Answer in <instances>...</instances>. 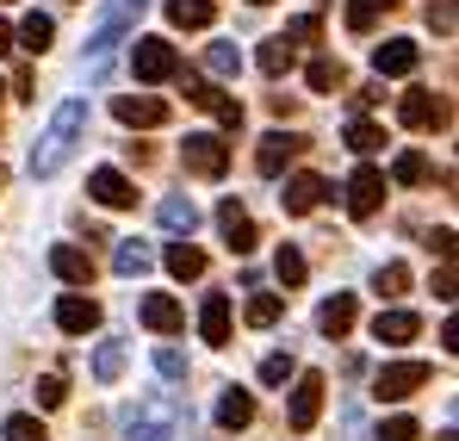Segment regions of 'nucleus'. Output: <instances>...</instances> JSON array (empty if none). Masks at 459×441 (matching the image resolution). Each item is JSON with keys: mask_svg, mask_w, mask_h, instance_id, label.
<instances>
[{"mask_svg": "<svg viewBox=\"0 0 459 441\" xmlns=\"http://www.w3.org/2000/svg\"><path fill=\"white\" fill-rule=\"evenodd\" d=\"M354 317H360L354 293H335V298H323V311H316V330H323L329 342H342V336L354 330Z\"/></svg>", "mask_w": 459, "mask_h": 441, "instance_id": "nucleus-18", "label": "nucleus"}, {"mask_svg": "<svg viewBox=\"0 0 459 441\" xmlns=\"http://www.w3.org/2000/svg\"><path fill=\"white\" fill-rule=\"evenodd\" d=\"M416 63H422V50H416L410 38H385L379 50H373V69H379V81H385V75H416Z\"/></svg>", "mask_w": 459, "mask_h": 441, "instance_id": "nucleus-19", "label": "nucleus"}, {"mask_svg": "<svg viewBox=\"0 0 459 441\" xmlns=\"http://www.w3.org/2000/svg\"><path fill=\"white\" fill-rule=\"evenodd\" d=\"M161 261H168L174 280H199V274H205V249H193V243H168Z\"/></svg>", "mask_w": 459, "mask_h": 441, "instance_id": "nucleus-27", "label": "nucleus"}, {"mask_svg": "<svg viewBox=\"0 0 459 441\" xmlns=\"http://www.w3.org/2000/svg\"><path fill=\"white\" fill-rule=\"evenodd\" d=\"M6 50H13V31H6V19H0V57H6Z\"/></svg>", "mask_w": 459, "mask_h": 441, "instance_id": "nucleus-49", "label": "nucleus"}, {"mask_svg": "<svg viewBox=\"0 0 459 441\" xmlns=\"http://www.w3.org/2000/svg\"><path fill=\"white\" fill-rule=\"evenodd\" d=\"M403 287H410V268H403V261H385L379 274H373V293L379 298H397Z\"/></svg>", "mask_w": 459, "mask_h": 441, "instance_id": "nucleus-36", "label": "nucleus"}, {"mask_svg": "<svg viewBox=\"0 0 459 441\" xmlns=\"http://www.w3.org/2000/svg\"><path fill=\"white\" fill-rule=\"evenodd\" d=\"M31 87H38V75H31V69H19V75H13V93H19V100H38Z\"/></svg>", "mask_w": 459, "mask_h": 441, "instance_id": "nucleus-47", "label": "nucleus"}, {"mask_svg": "<svg viewBox=\"0 0 459 441\" xmlns=\"http://www.w3.org/2000/svg\"><path fill=\"white\" fill-rule=\"evenodd\" d=\"M0 436H6V441H50L38 417H6V423H0Z\"/></svg>", "mask_w": 459, "mask_h": 441, "instance_id": "nucleus-40", "label": "nucleus"}, {"mask_svg": "<svg viewBox=\"0 0 459 441\" xmlns=\"http://www.w3.org/2000/svg\"><path fill=\"white\" fill-rule=\"evenodd\" d=\"M218 423H224V429H248V423H255V398H248L242 385H230L224 398H218Z\"/></svg>", "mask_w": 459, "mask_h": 441, "instance_id": "nucleus-25", "label": "nucleus"}, {"mask_svg": "<svg viewBox=\"0 0 459 441\" xmlns=\"http://www.w3.org/2000/svg\"><path fill=\"white\" fill-rule=\"evenodd\" d=\"M63 398H69V379H63V373H44V379H38V404H44V410H56Z\"/></svg>", "mask_w": 459, "mask_h": 441, "instance_id": "nucleus-42", "label": "nucleus"}, {"mask_svg": "<svg viewBox=\"0 0 459 441\" xmlns=\"http://www.w3.org/2000/svg\"><path fill=\"white\" fill-rule=\"evenodd\" d=\"M0 187H6V168H0Z\"/></svg>", "mask_w": 459, "mask_h": 441, "instance_id": "nucleus-51", "label": "nucleus"}, {"mask_svg": "<svg viewBox=\"0 0 459 441\" xmlns=\"http://www.w3.org/2000/svg\"><path fill=\"white\" fill-rule=\"evenodd\" d=\"M373 336H379L385 348H403V342L422 336V317H416V311H379V317H373Z\"/></svg>", "mask_w": 459, "mask_h": 441, "instance_id": "nucleus-20", "label": "nucleus"}, {"mask_svg": "<svg viewBox=\"0 0 459 441\" xmlns=\"http://www.w3.org/2000/svg\"><path fill=\"white\" fill-rule=\"evenodd\" d=\"M205 69L212 75H242V50H236V44H212V50H205Z\"/></svg>", "mask_w": 459, "mask_h": 441, "instance_id": "nucleus-37", "label": "nucleus"}, {"mask_svg": "<svg viewBox=\"0 0 459 441\" xmlns=\"http://www.w3.org/2000/svg\"><path fill=\"white\" fill-rule=\"evenodd\" d=\"M56 330H63V336H87V330H100V304L81 298V293L56 298Z\"/></svg>", "mask_w": 459, "mask_h": 441, "instance_id": "nucleus-17", "label": "nucleus"}, {"mask_svg": "<svg viewBox=\"0 0 459 441\" xmlns=\"http://www.w3.org/2000/svg\"><path fill=\"white\" fill-rule=\"evenodd\" d=\"M180 162H186V174H199V181H224L230 144L218 137V131H186V144H180Z\"/></svg>", "mask_w": 459, "mask_h": 441, "instance_id": "nucleus-4", "label": "nucleus"}, {"mask_svg": "<svg viewBox=\"0 0 459 441\" xmlns=\"http://www.w3.org/2000/svg\"><path fill=\"white\" fill-rule=\"evenodd\" d=\"M137 317H143V330H155V336H174V330L186 323L180 298H168V293H150L143 304H137Z\"/></svg>", "mask_w": 459, "mask_h": 441, "instance_id": "nucleus-16", "label": "nucleus"}, {"mask_svg": "<svg viewBox=\"0 0 459 441\" xmlns=\"http://www.w3.org/2000/svg\"><path fill=\"white\" fill-rule=\"evenodd\" d=\"M218 224H224V243H230V255H255V243H261V230H255V218L236 206V199H224L218 206Z\"/></svg>", "mask_w": 459, "mask_h": 441, "instance_id": "nucleus-15", "label": "nucleus"}, {"mask_svg": "<svg viewBox=\"0 0 459 441\" xmlns=\"http://www.w3.org/2000/svg\"><path fill=\"white\" fill-rule=\"evenodd\" d=\"M299 385H292V404H286V429L292 436H310L316 429V417H323V373H292Z\"/></svg>", "mask_w": 459, "mask_h": 441, "instance_id": "nucleus-5", "label": "nucleus"}, {"mask_svg": "<svg viewBox=\"0 0 459 441\" xmlns=\"http://www.w3.org/2000/svg\"><path fill=\"white\" fill-rule=\"evenodd\" d=\"M112 112H118V125H168V100H155V93H118L112 100Z\"/></svg>", "mask_w": 459, "mask_h": 441, "instance_id": "nucleus-14", "label": "nucleus"}, {"mask_svg": "<svg viewBox=\"0 0 459 441\" xmlns=\"http://www.w3.org/2000/svg\"><path fill=\"white\" fill-rule=\"evenodd\" d=\"M397 119H403L410 131H447V125H454V100L435 93V87H410V93L397 100Z\"/></svg>", "mask_w": 459, "mask_h": 441, "instance_id": "nucleus-3", "label": "nucleus"}, {"mask_svg": "<svg viewBox=\"0 0 459 441\" xmlns=\"http://www.w3.org/2000/svg\"><path fill=\"white\" fill-rule=\"evenodd\" d=\"M199 336H205V342H218V348L230 342V298H224V293H205V311H199Z\"/></svg>", "mask_w": 459, "mask_h": 441, "instance_id": "nucleus-23", "label": "nucleus"}, {"mask_svg": "<svg viewBox=\"0 0 459 441\" xmlns=\"http://www.w3.org/2000/svg\"><path fill=\"white\" fill-rule=\"evenodd\" d=\"M273 274H280V287H286V293H292V287H305V255H299V249H292V243H286V249H280V255H273Z\"/></svg>", "mask_w": 459, "mask_h": 441, "instance_id": "nucleus-33", "label": "nucleus"}, {"mask_svg": "<svg viewBox=\"0 0 459 441\" xmlns=\"http://www.w3.org/2000/svg\"><path fill=\"white\" fill-rule=\"evenodd\" d=\"M305 81H310V93H329V87H342V81H348V69H342L335 57H310Z\"/></svg>", "mask_w": 459, "mask_h": 441, "instance_id": "nucleus-29", "label": "nucleus"}, {"mask_svg": "<svg viewBox=\"0 0 459 441\" xmlns=\"http://www.w3.org/2000/svg\"><path fill=\"white\" fill-rule=\"evenodd\" d=\"M131 69H137V81H174V75H180V50H174L168 38H137Z\"/></svg>", "mask_w": 459, "mask_h": 441, "instance_id": "nucleus-7", "label": "nucleus"}, {"mask_svg": "<svg viewBox=\"0 0 459 441\" xmlns=\"http://www.w3.org/2000/svg\"><path fill=\"white\" fill-rule=\"evenodd\" d=\"M155 218H161V230H174V236H193V230H199V206H193L186 193H168V199L155 206Z\"/></svg>", "mask_w": 459, "mask_h": 441, "instance_id": "nucleus-22", "label": "nucleus"}, {"mask_svg": "<svg viewBox=\"0 0 459 441\" xmlns=\"http://www.w3.org/2000/svg\"><path fill=\"white\" fill-rule=\"evenodd\" d=\"M87 193H93L106 212H125V206H137V187H131L118 168H93V174H87Z\"/></svg>", "mask_w": 459, "mask_h": 441, "instance_id": "nucleus-13", "label": "nucleus"}, {"mask_svg": "<svg viewBox=\"0 0 459 441\" xmlns=\"http://www.w3.org/2000/svg\"><path fill=\"white\" fill-rule=\"evenodd\" d=\"M280 38H286L292 50H299V44H316V38H323V19H316V13H299V19H292Z\"/></svg>", "mask_w": 459, "mask_h": 441, "instance_id": "nucleus-38", "label": "nucleus"}, {"mask_svg": "<svg viewBox=\"0 0 459 441\" xmlns=\"http://www.w3.org/2000/svg\"><path fill=\"white\" fill-rule=\"evenodd\" d=\"M248 6H267V0H248Z\"/></svg>", "mask_w": 459, "mask_h": 441, "instance_id": "nucleus-50", "label": "nucleus"}, {"mask_svg": "<svg viewBox=\"0 0 459 441\" xmlns=\"http://www.w3.org/2000/svg\"><path fill=\"white\" fill-rule=\"evenodd\" d=\"M118 373H125V342H100V348H93V379L112 385Z\"/></svg>", "mask_w": 459, "mask_h": 441, "instance_id": "nucleus-32", "label": "nucleus"}, {"mask_svg": "<svg viewBox=\"0 0 459 441\" xmlns=\"http://www.w3.org/2000/svg\"><path fill=\"white\" fill-rule=\"evenodd\" d=\"M379 6H397V0H379Z\"/></svg>", "mask_w": 459, "mask_h": 441, "instance_id": "nucleus-52", "label": "nucleus"}, {"mask_svg": "<svg viewBox=\"0 0 459 441\" xmlns=\"http://www.w3.org/2000/svg\"><path fill=\"white\" fill-rule=\"evenodd\" d=\"M342 19H348V31H354V38H367V31L379 25V0H348V13H342Z\"/></svg>", "mask_w": 459, "mask_h": 441, "instance_id": "nucleus-35", "label": "nucleus"}, {"mask_svg": "<svg viewBox=\"0 0 459 441\" xmlns=\"http://www.w3.org/2000/svg\"><path fill=\"white\" fill-rule=\"evenodd\" d=\"M429 385V361H391V367H379V379H373V398L379 404H403V398H416Z\"/></svg>", "mask_w": 459, "mask_h": 441, "instance_id": "nucleus-6", "label": "nucleus"}, {"mask_svg": "<svg viewBox=\"0 0 459 441\" xmlns=\"http://www.w3.org/2000/svg\"><path fill=\"white\" fill-rule=\"evenodd\" d=\"M379 206H385V174L367 162V168H354V181H348V212H354V218H373Z\"/></svg>", "mask_w": 459, "mask_h": 441, "instance_id": "nucleus-12", "label": "nucleus"}, {"mask_svg": "<svg viewBox=\"0 0 459 441\" xmlns=\"http://www.w3.org/2000/svg\"><path fill=\"white\" fill-rule=\"evenodd\" d=\"M379 144H385L379 125H367V119H354V125H348V149H354V155H373Z\"/></svg>", "mask_w": 459, "mask_h": 441, "instance_id": "nucleus-39", "label": "nucleus"}, {"mask_svg": "<svg viewBox=\"0 0 459 441\" xmlns=\"http://www.w3.org/2000/svg\"><path fill=\"white\" fill-rule=\"evenodd\" d=\"M112 268H118L125 280H143V274H150V249H143V243H118V249H112Z\"/></svg>", "mask_w": 459, "mask_h": 441, "instance_id": "nucleus-28", "label": "nucleus"}, {"mask_svg": "<svg viewBox=\"0 0 459 441\" xmlns=\"http://www.w3.org/2000/svg\"><path fill=\"white\" fill-rule=\"evenodd\" d=\"M50 274L69 280V287H87V280H93V255L75 249V243H56V249H50Z\"/></svg>", "mask_w": 459, "mask_h": 441, "instance_id": "nucleus-21", "label": "nucleus"}, {"mask_svg": "<svg viewBox=\"0 0 459 441\" xmlns=\"http://www.w3.org/2000/svg\"><path fill=\"white\" fill-rule=\"evenodd\" d=\"M299 149H305V137H299V131H267V137H261V149H255V168H261L267 181H280V174H286V162H292Z\"/></svg>", "mask_w": 459, "mask_h": 441, "instance_id": "nucleus-10", "label": "nucleus"}, {"mask_svg": "<svg viewBox=\"0 0 459 441\" xmlns=\"http://www.w3.org/2000/svg\"><path fill=\"white\" fill-rule=\"evenodd\" d=\"M168 19H174L180 31H205V25L218 19V0H168Z\"/></svg>", "mask_w": 459, "mask_h": 441, "instance_id": "nucleus-24", "label": "nucleus"}, {"mask_svg": "<svg viewBox=\"0 0 459 441\" xmlns=\"http://www.w3.org/2000/svg\"><path fill=\"white\" fill-rule=\"evenodd\" d=\"M186 100L199 106V112H212L224 131H242V100H230L224 87H212V81H199V75H186Z\"/></svg>", "mask_w": 459, "mask_h": 441, "instance_id": "nucleus-8", "label": "nucleus"}, {"mask_svg": "<svg viewBox=\"0 0 459 441\" xmlns=\"http://www.w3.org/2000/svg\"><path fill=\"white\" fill-rule=\"evenodd\" d=\"M429 25H435L441 38H454V0H435V6H429Z\"/></svg>", "mask_w": 459, "mask_h": 441, "instance_id": "nucleus-45", "label": "nucleus"}, {"mask_svg": "<svg viewBox=\"0 0 459 441\" xmlns=\"http://www.w3.org/2000/svg\"><path fill=\"white\" fill-rule=\"evenodd\" d=\"M292 63H299V50H292L286 38H267V44H261V75H273V81H280Z\"/></svg>", "mask_w": 459, "mask_h": 441, "instance_id": "nucleus-30", "label": "nucleus"}, {"mask_svg": "<svg viewBox=\"0 0 459 441\" xmlns=\"http://www.w3.org/2000/svg\"><path fill=\"white\" fill-rule=\"evenodd\" d=\"M193 423V410L180 404V398H168V392H155V398H143L131 417H125V429H131V441H174V429H186Z\"/></svg>", "mask_w": 459, "mask_h": 441, "instance_id": "nucleus-2", "label": "nucleus"}, {"mask_svg": "<svg viewBox=\"0 0 459 441\" xmlns=\"http://www.w3.org/2000/svg\"><path fill=\"white\" fill-rule=\"evenodd\" d=\"M416 436H422V429H416V417H385L373 441H416Z\"/></svg>", "mask_w": 459, "mask_h": 441, "instance_id": "nucleus-43", "label": "nucleus"}, {"mask_svg": "<svg viewBox=\"0 0 459 441\" xmlns=\"http://www.w3.org/2000/svg\"><path fill=\"white\" fill-rule=\"evenodd\" d=\"M323 193H329V181L323 174H286V193H280V206H286V218H305V212H316L323 206Z\"/></svg>", "mask_w": 459, "mask_h": 441, "instance_id": "nucleus-11", "label": "nucleus"}, {"mask_svg": "<svg viewBox=\"0 0 459 441\" xmlns=\"http://www.w3.org/2000/svg\"><path fill=\"white\" fill-rule=\"evenodd\" d=\"M435 298H454V261H441V274H435Z\"/></svg>", "mask_w": 459, "mask_h": 441, "instance_id": "nucleus-48", "label": "nucleus"}, {"mask_svg": "<svg viewBox=\"0 0 459 441\" xmlns=\"http://www.w3.org/2000/svg\"><path fill=\"white\" fill-rule=\"evenodd\" d=\"M81 131H87V100H63L56 119H50V131H44V144L31 149V174H38V181L56 174V168L69 162V149L81 144Z\"/></svg>", "mask_w": 459, "mask_h": 441, "instance_id": "nucleus-1", "label": "nucleus"}, {"mask_svg": "<svg viewBox=\"0 0 459 441\" xmlns=\"http://www.w3.org/2000/svg\"><path fill=\"white\" fill-rule=\"evenodd\" d=\"M391 181H397V187H422V181H429V162H422L416 149H403V155L391 162Z\"/></svg>", "mask_w": 459, "mask_h": 441, "instance_id": "nucleus-34", "label": "nucleus"}, {"mask_svg": "<svg viewBox=\"0 0 459 441\" xmlns=\"http://www.w3.org/2000/svg\"><path fill=\"white\" fill-rule=\"evenodd\" d=\"M50 38H56V19H50V13H25V25H19V50L44 57V50H50Z\"/></svg>", "mask_w": 459, "mask_h": 441, "instance_id": "nucleus-26", "label": "nucleus"}, {"mask_svg": "<svg viewBox=\"0 0 459 441\" xmlns=\"http://www.w3.org/2000/svg\"><path fill=\"white\" fill-rule=\"evenodd\" d=\"M280 311H286V298H280V293H255L242 317H248L255 330H273V323H280Z\"/></svg>", "mask_w": 459, "mask_h": 441, "instance_id": "nucleus-31", "label": "nucleus"}, {"mask_svg": "<svg viewBox=\"0 0 459 441\" xmlns=\"http://www.w3.org/2000/svg\"><path fill=\"white\" fill-rule=\"evenodd\" d=\"M143 13H150V0H118V6L100 19V31L87 38V50H93V57H106V50H112V44H118V38L137 25V19H143Z\"/></svg>", "mask_w": 459, "mask_h": 441, "instance_id": "nucleus-9", "label": "nucleus"}, {"mask_svg": "<svg viewBox=\"0 0 459 441\" xmlns=\"http://www.w3.org/2000/svg\"><path fill=\"white\" fill-rule=\"evenodd\" d=\"M429 249H435L441 261H454V230H435V236H429Z\"/></svg>", "mask_w": 459, "mask_h": 441, "instance_id": "nucleus-46", "label": "nucleus"}, {"mask_svg": "<svg viewBox=\"0 0 459 441\" xmlns=\"http://www.w3.org/2000/svg\"><path fill=\"white\" fill-rule=\"evenodd\" d=\"M155 373H161V379H186V355H180L174 342H161V348H155Z\"/></svg>", "mask_w": 459, "mask_h": 441, "instance_id": "nucleus-41", "label": "nucleus"}, {"mask_svg": "<svg viewBox=\"0 0 459 441\" xmlns=\"http://www.w3.org/2000/svg\"><path fill=\"white\" fill-rule=\"evenodd\" d=\"M292 355H267V361H261V379H267V385H286V379H292Z\"/></svg>", "mask_w": 459, "mask_h": 441, "instance_id": "nucleus-44", "label": "nucleus"}]
</instances>
